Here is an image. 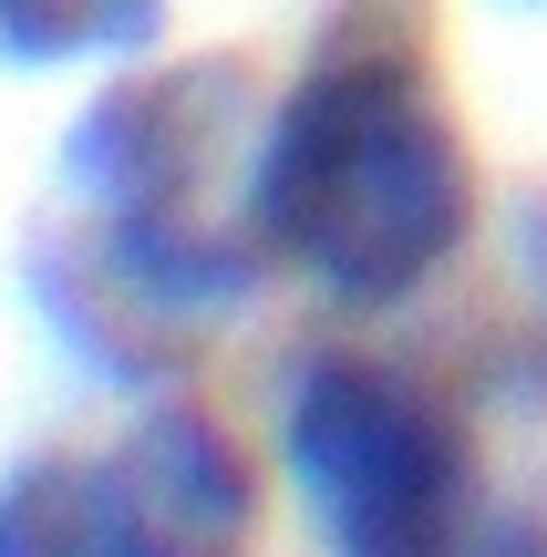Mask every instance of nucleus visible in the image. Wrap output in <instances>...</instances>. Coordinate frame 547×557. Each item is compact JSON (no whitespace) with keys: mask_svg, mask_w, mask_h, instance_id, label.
<instances>
[{"mask_svg":"<svg viewBox=\"0 0 547 557\" xmlns=\"http://www.w3.org/2000/svg\"><path fill=\"white\" fill-rule=\"evenodd\" d=\"M465 218L475 176L455 114L434 103L424 41L383 11H351L269 103V135L248 156V238L310 289L383 310L465 248Z\"/></svg>","mask_w":547,"mask_h":557,"instance_id":"1","label":"nucleus"},{"mask_svg":"<svg viewBox=\"0 0 547 557\" xmlns=\"http://www.w3.org/2000/svg\"><path fill=\"white\" fill-rule=\"evenodd\" d=\"M279 455L341 557H434L475 517V465L455 413L383 361H300L279 393Z\"/></svg>","mask_w":547,"mask_h":557,"instance_id":"2","label":"nucleus"},{"mask_svg":"<svg viewBox=\"0 0 547 557\" xmlns=\"http://www.w3.org/2000/svg\"><path fill=\"white\" fill-rule=\"evenodd\" d=\"M248 527L259 475L207 413H145L0 485V557H248Z\"/></svg>","mask_w":547,"mask_h":557,"instance_id":"3","label":"nucleus"},{"mask_svg":"<svg viewBox=\"0 0 547 557\" xmlns=\"http://www.w3.org/2000/svg\"><path fill=\"white\" fill-rule=\"evenodd\" d=\"M165 0H0V52L11 62H94L156 32Z\"/></svg>","mask_w":547,"mask_h":557,"instance_id":"4","label":"nucleus"},{"mask_svg":"<svg viewBox=\"0 0 547 557\" xmlns=\"http://www.w3.org/2000/svg\"><path fill=\"white\" fill-rule=\"evenodd\" d=\"M434 557H547V527H517V517H486V506H475Z\"/></svg>","mask_w":547,"mask_h":557,"instance_id":"5","label":"nucleus"}]
</instances>
